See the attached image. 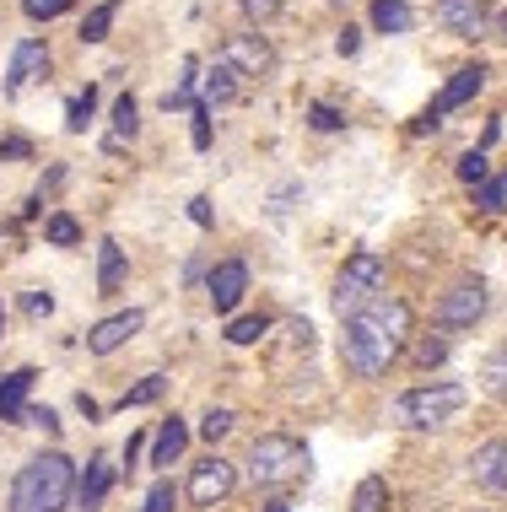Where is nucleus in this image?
I'll use <instances>...</instances> for the list:
<instances>
[{"label": "nucleus", "instance_id": "nucleus-17", "mask_svg": "<svg viewBox=\"0 0 507 512\" xmlns=\"http://www.w3.org/2000/svg\"><path fill=\"white\" fill-rule=\"evenodd\" d=\"M108 486H114V464H108V459H92L87 475H76V502H81V512H98L103 496H108Z\"/></svg>", "mask_w": 507, "mask_h": 512}, {"label": "nucleus", "instance_id": "nucleus-38", "mask_svg": "<svg viewBox=\"0 0 507 512\" xmlns=\"http://www.w3.org/2000/svg\"><path fill=\"white\" fill-rule=\"evenodd\" d=\"M238 6H243V17H249V22H270L281 11V0H238Z\"/></svg>", "mask_w": 507, "mask_h": 512}, {"label": "nucleus", "instance_id": "nucleus-28", "mask_svg": "<svg viewBox=\"0 0 507 512\" xmlns=\"http://www.w3.org/2000/svg\"><path fill=\"white\" fill-rule=\"evenodd\" d=\"M173 507H178V486H173L168 475H157L152 491H146V507L141 512H173Z\"/></svg>", "mask_w": 507, "mask_h": 512}, {"label": "nucleus", "instance_id": "nucleus-42", "mask_svg": "<svg viewBox=\"0 0 507 512\" xmlns=\"http://www.w3.org/2000/svg\"><path fill=\"white\" fill-rule=\"evenodd\" d=\"M141 453H146V437H141V432H135V437L125 442V464L135 469V459H141Z\"/></svg>", "mask_w": 507, "mask_h": 512}, {"label": "nucleus", "instance_id": "nucleus-1", "mask_svg": "<svg viewBox=\"0 0 507 512\" xmlns=\"http://www.w3.org/2000/svg\"><path fill=\"white\" fill-rule=\"evenodd\" d=\"M410 340V302L405 297H373L362 313L346 318V335H340V356H346V372L356 378H383L394 362H400Z\"/></svg>", "mask_w": 507, "mask_h": 512}, {"label": "nucleus", "instance_id": "nucleus-41", "mask_svg": "<svg viewBox=\"0 0 507 512\" xmlns=\"http://www.w3.org/2000/svg\"><path fill=\"white\" fill-rule=\"evenodd\" d=\"M189 221H195V227H211V200H205V195H195V200H189Z\"/></svg>", "mask_w": 507, "mask_h": 512}, {"label": "nucleus", "instance_id": "nucleus-5", "mask_svg": "<svg viewBox=\"0 0 507 512\" xmlns=\"http://www.w3.org/2000/svg\"><path fill=\"white\" fill-rule=\"evenodd\" d=\"M373 297H383V254L362 248V254H351L346 265H340L330 302H335V313H340V318H351V313H362Z\"/></svg>", "mask_w": 507, "mask_h": 512}, {"label": "nucleus", "instance_id": "nucleus-39", "mask_svg": "<svg viewBox=\"0 0 507 512\" xmlns=\"http://www.w3.org/2000/svg\"><path fill=\"white\" fill-rule=\"evenodd\" d=\"M22 421H33V426H44V432H60V415H54L49 405H27Z\"/></svg>", "mask_w": 507, "mask_h": 512}, {"label": "nucleus", "instance_id": "nucleus-45", "mask_svg": "<svg viewBox=\"0 0 507 512\" xmlns=\"http://www.w3.org/2000/svg\"><path fill=\"white\" fill-rule=\"evenodd\" d=\"M497 38H502V44H507V17H497Z\"/></svg>", "mask_w": 507, "mask_h": 512}, {"label": "nucleus", "instance_id": "nucleus-46", "mask_svg": "<svg viewBox=\"0 0 507 512\" xmlns=\"http://www.w3.org/2000/svg\"><path fill=\"white\" fill-rule=\"evenodd\" d=\"M265 512H292V507H286V502H270V507H265Z\"/></svg>", "mask_w": 507, "mask_h": 512}, {"label": "nucleus", "instance_id": "nucleus-7", "mask_svg": "<svg viewBox=\"0 0 507 512\" xmlns=\"http://www.w3.org/2000/svg\"><path fill=\"white\" fill-rule=\"evenodd\" d=\"M486 76H491L486 65H459V71H454V76L443 81V92H437V98H432V108H427V119L416 124V135H427V130H437V124H443V114H454V108H464V103H470L475 92L486 87Z\"/></svg>", "mask_w": 507, "mask_h": 512}, {"label": "nucleus", "instance_id": "nucleus-34", "mask_svg": "<svg viewBox=\"0 0 507 512\" xmlns=\"http://www.w3.org/2000/svg\"><path fill=\"white\" fill-rule=\"evenodd\" d=\"M475 205H481V211H502V205H507L502 178H497V184H491V178H486V184H475Z\"/></svg>", "mask_w": 507, "mask_h": 512}, {"label": "nucleus", "instance_id": "nucleus-23", "mask_svg": "<svg viewBox=\"0 0 507 512\" xmlns=\"http://www.w3.org/2000/svg\"><path fill=\"white\" fill-rule=\"evenodd\" d=\"M265 335H270V318L265 313H243V318H232V324H227V340L232 345H259Z\"/></svg>", "mask_w": 507, "mask_h": 512}, {"label": "nucleus", "instance_id": "nucleus-26", "mask_svg": "<svg viewBox=\"0 0 507 512\" xmlns=\"http://www.w3.org/2000/svg\"><path fill=\"white\" fill-rule=\"evenodd\" d=\"M162 389H168V378L162 372H152V378H141L135 389H125V399H119V410H135V405H157Z\"/></svg>", "mask_w": 507, "mask_h": 512}, {"label": "nucleus", "instance_id": "nucleus-11", "mask_svg": "<svg viewBox=\"0 0 507 512\" xmlns=\"http://www.w3.org/2000/svg\"><path fill=\"white\" fill-rule=\"evenodd\" d=\"M146 329V313L141 308H125V313H108L103 324H92L87 329V351L92 356H114L119 345H130L135 335Z\"/></svg>", "mask_w": 507, "mask_h": 512}, {"label": "nucleus", "instance_id": "nucleus-14", "mask_svg": "<svg viewBox=\"0 0 507 512\" xmlns=\"http://www.w3.org/2000/svg\"><path fill=\"white\" fill-rule=\"evenodd\" d=\"M49 71V49L38 44V38H27V44L11 49V71H6V98H17L27 81H38Z\"/></svg>", "mask_w": 507, "mask_h": 512}, {"label": "nucleus", "instance_id": "nucleus-40", "mask_svg": "<svg viewBox=\"0 0 507 512\" xmlns=\"http://www.w3.org/2000/svg\"><path fill=\"white\" fill-rule=\"evenodd\" d=\"M22 308H27V318H49V313H54V297H49V292H27Z\"/></svg>", "mask_w": 507, "mask_h": 512}, {"label": "nucleus", "instance_id": "nucleus-27", "mask_svg": "<svg viewBox=\"0 0 507 512\" xmlns=\"http://www.w3.org/2000/svg\"><path fill=\"white\" fill-rule=\"evenodd\" d=\"M135 130H141V103H135V92H125V98L114 103V141H125Z\"/></svg>", "mask_w": 507, "mask_h": 512}, {"label": "nucleus", "instance_id": "nucleus-19", "mask_svg": "<svg viewBox=\"0 0 507 512\" xmlns=\"http://www.w3.org/2000/svg\"><path fill=\"white\" fill-rule=\"evenodd\" d=\"M232 98H238V76H232L227 65L216 60L211 71L200 76V103H205V108H222V103H232Z\"/></svg>", "mask_w": 507, "mask_h": 512}, {"label": "nucleus", "instance_id": "nucleus-10", "mask_svg": "<svg viewBox=\"0 0 507 512\" xmlns=\"http://www.w3.org/2000/svg\"><path fill=\"white\" fill-rule=\"evenodd\" d=\"M437 27L475 44V38L491 33V11H486V0H437Z\"/></svg>", "mask_w": 507, "mask_h": 512}, {"label": "nucleus", "instance_id": "nucleus-22", "mask_svg": "<svg viewBox=\"0 0 507 512\" xmlns=\"http://www.w3.org/2000/svg\"><path fill=\"white\" fill-rule=\"evenodd\" d=\"M114 17H119V0H103V6H92L87 17H81V44H103L108 27H114Z\"/></svg>", "mask_w": 507, "mask_h": 512}, {"label": "nucleus", "instance_id": "nucleus-4", "mask_svg": "<svg viewBox=\"0 0 507 512\" xmlns=\"http://www.w3.org/2000/svg\"><path fill=\"white\" fill-rule=\"evenodd\" d=\"M464 383H427V389H410L394 399V426H405V432H432V426L454 421V415L464 410Z\"/></svg>", "mask_w": 507, "mask_h": 512}, {"label": "nucleus", "instance_id": "nucleus-43", "mask_svg": "<svg viewBox=\"0 0 507 512\" xmlns=\"http://www.w3.org/2000/svg\"><path fill=\"white\" fill-rule=\"evenodd\" d=\"M76 410L87 415V421H98V415H103V410H98V399H92V394H76Z\"/></svg>", "mask_w": 507, "mask_h": 512}, {"label": "nucleus", "instance_id": "nucleus-47", "mask_svg": "<svg viewBox=\"0 0 507 512\" xmlns=\"http://www.w3.org/2000/svg\"><path fill=\"white\" fill-rule=\"evenodd\" d=\"M0 335H6V308H0Z\"/></svg>", "mask_w": 507, "mask_h": 512}, {"label": "nucleus", "instance_id": "nucleus-20", "mask_svg": "<svg viewBox=\"0 0 507 512\" xmlns=\"http://www.w3.org/2000/svg\"><path fill=\"white\" fill-rule=\"evenodd\" d=\"M373 27L378 33H410V27H416V11L405 6V0H373Z\"/></svg>", "mask_w": 507, "mask_h": 512}, {"label": "nucleus", "instance_id": "nucleus-21", "mask_svg": "<svg viewBox=\"0 0 507 512\" xmlns=\"http://www.w3.org/2000/svg\"><path fill=\"white\" fill-rule=\"evenodd\" d=\"M351 512H389V480H383V475L356 480V491H351Z\"/></svg>", "mask_w": 507, "mask_h": 512}, {"label": "nucleus", "instance_id": "nucleus-24", "mask_svg": "<svg viewBox=\"0 0 507 512\" xmlns=\"http://www.w3.org/2000/svg\"><path fill=\"white\" fill-rule=\"evenodd\" d=\"M44 238H49L54 248H76V243H81V221H76L71 211H54V216L44 221Z\"/></svg>", "mask_w": 507, "mask_h": 512}, {"label": "nucleus", "instance_id": "nucleus-33", "mask_svg": "<svg viewBox=\"0 0 507 512\" xmlns=\"http://www.w3.org/2000/svg\"><path fill=\"white\" fill-rule=\"evenodd\" d=\"M459 178H464V184H486V151H464V157H459Z\"/></svg>", "mask_w": 507, "mask_h": 512}, {"label": "nucleus", "instance_id": "nucleus-16", "mask_svg": "<svg viewBox=\"0 0 507 512\" xmlns=\"http://www.w3.org/2000/svg\"><path fill=\"white\" fill-rule=\"evenodd\" d=\"M184 448H189V426H184V415H168V421L157 426V437H152V464L157 469H168L184 459Z\"/></svg>", "mask_w": 507, "mask_h": 512}, {"label": "nucleus", "instance_id": "nucleus-31", "mask_svg": "<svg viewBox=\"0 0 507 512\" xmlns=\"http://www.w3.org/2000/svg\"><path fill=\"white\" fill-rule=\"evenodd\" d=\"M22 11L33 22H54V17H65V11H71V0H22Z\"/></svg>", "mask_w": 507, "mask_h": 512}, {"label": "nucleus", "instance_id": "nucleus-37", "mask_svg": "<svg viewBox=\"0 0 507 512\" xmlns=\"http://www.w3.org/2000/svg\"><path fill=\"white\" fill-rule=\"evenodd\" d=\"M308 124H313V130H340L346 119H340L330 103H313V108H308Z\"/></svg>", "mask_w": 507, "mask_h": 512}, {"label": "nucleus", "instance_id": "nucleus-30", "mask_svg": "<svg viewBox=\"0 0 507 512\" xmlns=\"http://www.w3.org/2000/svg\"><path fill=\"white\" fill-rule=\"evenodd\" d=\"M486 389L497 394V399H507V345H502V351L486 362Z\"/></svg>", "mask_w": 507, "mask_h": 512}, {"label": "nucleus", "instance_id": "nucleus-18", "mask_svg": "<svg viewBox=\"0 0 507 512\" xmlns=\"http://www.w3.org/2000/svg\"><path fill=\"white\" fill-rule=\"evenodd\" d=\"M119 286H125V248H119L114 238L98 243V292L114 297Z\"/></svg>", "mask_w": 507, "mask_h": 512}, {"label": "nucleus", "instance_id": "nucleus-48", "mask_svg": "<svg viewBox=\"0 0 507 512\" xmlns=\"http://www.w3.org/2000/svg\"><path fill=\"white\" fill-rule=\"evenodd\" d=\"M502 195H507V173H502Z\"/></svg>", "mask_w": 507, "mask_h": 512}, {"label": "nucleus", "instance_id": "nucleus-44", "mask_svg": "<svg viewBox=\"0 0 507 512\" xmlns=\"http://www.w3.org/2000/svg\"><path fill=\"white\" fill-rule=\"evenodd\" d=\"M362 49V38H356V27H346V33H340V54H356Z\"/></svg>", "mask_w": 507, "mask_h": 512}, {"label": "nucleus", "instance_id": "nucleus-32", "mask_svg": "<svg viewBox=\"0 0 507 512\" xmlns=\"http://www.w3.org/2000/svg\"><path fill=\"white\" fill-rule=\"evenodd\" d=\"M443 356H448V335H427V340L416 345V362H421V367H437Z\"/></svg>", "mask_w": 507, "mask_h": 512}, {"label": "nucleus", "instance_id": "nucleus-3", "mask_svg": "<svg viewBox=\"0 0 507 512\" xmlns=\"http://www.w3.org/2000/svg\"><path fill=\"white\" fill-rule=\"evenodd\" d=\"M303 475H308V448L297 437H286V432L254 437V448H249V480L254 486L281 491V486H292V480H303Z\"/></svg>", "mask_w": 507, "mask_h": 512}, {"label": "nucleus", "instance_id": "nucleus-2", "mask_svg": "<svg viewBox=\"0 0 507 512\" xmlns=\"http://www.w3.org/2000/svg\"><path fill=\"white\" fill-rule=\"evenodd\" d=\"M76 502V464L60 448L33 453L11 480V512H65Z\"/></svg>", "mask_w": 507, "mask_h": 512}, {"label": "nucleus", "instance_id": "nucleus-35", "mask_svg": "<svg viewBox=\"0 0 507 512\" xmlns=\"http://www.w3.org/2000/svg\"><path fill=\"white\" fill-rule=\"evenodd\" d=\"M33 157V141H27V135H6V141H0V162H27Z\"/></svg>", "mask_w": 507, "mask_h": 512}, {"label": "nucleus", "instance_id": "nucleus-9", "mask_svg": "<svg viewBox=\"0 0 507 512\" xmlns=\"http://www.w3.org/2000/svg\"><path fill=\"white\" fill-rule=\"evenodd\" d=\"M216 60H222L232 76H270L276 71V49H270L259 33H227Z\"/></svg>", "mask_w": 507, "mask_h": 512}, {"label": "nucleus", "instance_id": "nucleus-6", "mask_svg": "<svg viewBox=\"0 0 507 512\" xmlns=\"http://www.w3.org/2000/svg\"><path fill=\"white\" fill-rule=\"evenodd\" d=\"M486 313V281H454L432 308V324L437 329H475Z\"/></svg>", "mask_w": 507, "mask_h": 512}, {"label": "nucleus", "instance_id": "nucleus-36", "mask_svg": "<svg viewBox=\"0 0 507 512\" xmlns=\"http://www.w3.org/2000/svg\"><path fill=\"white\" fill-rule=\"evenodd\" d=\"M189 141H195V151L211 146V108L205 103H195V130H189Z\"/></svg>", "mask_w": 507, "mask_h": 512}, {"label": "nucleus", "instance_id": "nucleus-29", "mask_svg": "<svg viewBox=\"0 0 507 512\" xmlns=\"http://www.w3.org/2000/svg\"><path fill=\"white\" fill-rule=\"evenodd\" d=\"M232 421H238V415H232L227 405H211V410H205V421H200V437H205V442L227 437V432H232Z\"/></svg>", "mask_w": 507, "mask_h": 512}, {"label": "nucleus", "instance_id": "nucleus-8", "mask_svg": "<svg viewBox=\"0 0 507 512\" xmlns=\"http://www.w3.org/2000/svg\"><path fill=\"white\" fill-rule=\"evenodd\" d=\"M232 486H238V469H232L222 453H211V459H200L195 469H189L184 496H189V507H216V502L232 496Z\"/></svg>", "mask_w": 507, "mask_h": 512}, {"label": "nucleus", "instance_id": "nucleus-12", "mask_svg": "<svg viewBox=\"0 0 507 512\" xmlns=\"http://www.w3.org/2000/svg\"><path fill=\"white\" fill-rule=\"evenodd\" d=\"M243 292H249V265L243 259H222V265L205 275V297H211L216 313H232L243 302Z\"/></svg>", "mask_w": 507, "mask_h": 512}, {"label": "nucleus", "instance_id": "nucleus-15", "mask_svg": "<svg viewBox=\"0 0 507 512\" xmlns=\"http://www.w3.org/2000/svg\"><path fill=\"white\" fill-rule=\"evenodd\" d=\"M33 378H38L33 367H17L11 378H0V421H6V426H22V415H27V389H33Z\"/></svg>", "mask_w": 507, "mask_h": 512}, {"label": "nucleus", "instance_id": "nucleus-25", "mask_svg": "<svg viewBox=\"0 0 507 512\" xmlns=\"http://www.w3.org/2000/svg\"><path fill=\"white\" fill-rule=\"evenodd\" d=\"M92 114H98V87H87V92H76V98H71V108H65V130L81 135L92 124Z\"/></svg>", "mask_w": 507, "mask_h": 512}, {"label": "nucleus", "instance_id": "nucleus-13", "mask_svg": "<svg viewBox=\"0 0 507 512\" xmlns=\"http://www.w3.org/2000/svg\"><path fill=\"white\" fill-rule=\"evenodd\" d=\"M470 480L491 496H507V437H491L470 453Z\"/></svg>", "mask_w": 507, "mask_h": 512}]
</instances>
